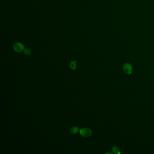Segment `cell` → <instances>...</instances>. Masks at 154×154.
<instances>
[{
    "label": "cell",
    "mask_w": 154,
    "mask_h": 154,
    "mask_svg": "<svg viewBox=\"0 0 154 154\" xmlns=\"http://www.w3.org/2000/svg\"><path fill=\"white\" fill-rule=\"evenodd\" d=\"M24 53L26 55H30L31 54V50L29 49H25V50H24Z\"/></svg>",
    "instance_id": "7"
},
{
    "label": "cell",
    "mask_w": 154,
    "mask_h": 154,
    "mask_svg": "<svg viewBox=\"0 0 154 154\" xmlns=\"http://www.w3.org/2000/svg\"><path fill=\"white\" fill-rule=\"evenodd\" d=\"M14 50L17 53H21L24 51L25 48L23 43L20 42H17L14 44L13 45Z\"/></svg>",
    "instance_id": "2"
},
{
    "label": "cell",
    "mask_w": 154,
    "mask_h": 154,
    "mask_svg": "<svg viewBox=\"0 0 154 154\" xmlns=\"http://www.w3.org/2000/svg\"><path fill=\"white\" fill-rule=\"evenodd\" d=\"M80 134L84 137H89L92 135V131L88 127L82 128L80 131Z\"/></svg>",
    "instance_id": "1"
},
{
    "label": "cell",
    "mask_w": 154,
    "mask_h": 154,
    "mask_svg": "<svg viewBox=\"0 0 154 154\" xmlns=\"http://www.w3.org/2000/svg\"><path fill=\"white\" fill-rule=\"evenodd\" d=\"M70 133L72 134H76L79 132V129L77 127H73L70 128Z\"/></svg>",
    "instance_id": "4"
},
{
    "label": "cell",
    "mask_w": 154,
    "mask_h": 154,
    "mask_svg": "<svg viewBox=\"0 0 154 154\" xmlns=\"http://www.w3.org/2000/svg\"><path fill=\"white\" fill-rule=\"evenodd\" d=\"M106 154H112V153H110V152H108V153H106Z\"/></svg>",
    "instance_id": "8"
},
{
    "label": "cell",
    "mask_w": 154,
    "mask_h": 154,
    "mask_svg": "<svg viewBox=\"0 0 154 154\" xmlns=\"http://www.w3.org/2000/svg\"><path fill=\"white\" fill-rule=\"evenodd\" d=\"M76 61H72L70 64L69 65V67L72 70H75L76 68Z\"/></svg>",
    "instance_id": "5"
},
{
    "label": "cell",
    "mask_w": 154,
    "mask_h": 154,
    "mask_svg": "<svg viewBox=\"0 0 154 154\" xmlns=\"http://www.w3.org/2000/svg\"><path fill=\"white\" fill-rule=\"evenodd\" d=\"M112 151L113 153L115 154H119L120 153L119 148L117 146H113L112 148Z\"/></svg>",
    "instance_id": "6"
},
{
    "label": "cell",
    "mask_w": 154,
    "mask_h": 154,
    "mask_svg": "<svg viewBox=\"0 0 154 154\" xmlns=\"http://www.w3.org/2000/svg\"><path fill=\"white\" fill-rule=\"evenodd\" d=\"M123 70L127 74H131L133 73V66L129 63H126L123 66Z\"/></svg>",
    "instance_id": "3"
}]
</instances>
